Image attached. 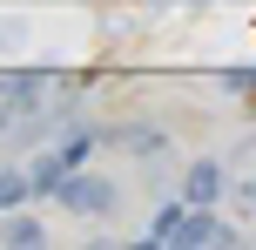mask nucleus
<instances>
[{
  "label": "nucleus",
  "instance_id": "1",
  "mask_svg": "<svg viewBox=\"0 0 256 250\" xmlns=\"http://www.w3.org/2000/svg\"><path fill=\"white\" fill-rule=\"evenodd\" d=\"M88 149H94V135H88V129H74L61 149H54V156H40V162H34V189H40V196H61V183L81 169V162H88Z\"/></svg>",
  "mask_w": 256,
  "mask_h": 250
},
{
  "label": "nucleus",
  "instance_id": "2",
  "mask_svg": "<svg viewBox=\"0 0 256 250\" xmlns=\"http://www.w3.org/2000/svg\"><path fill=\"white\" fill-rule=\"evenodd\" d=\"M54 203L74 210V216H108V210H115V183H108V176H68Z\"/></svg>",
  "mask_w": 256,
  "mask_h": 250
},
{
  "label": "nucleus",
  "instance_id": "3",
  "mask_svg": "<svg viewBox=\"0 0 256 250\" xmlns=\"http://www.w3.org/2000/svg\"><path fill=\"white\" fill-rule=\"evenodd\" d=\"M216 196H222V162H196L189 183H182V203H202V210H216Z\"/></svg>",
  "mask_w": 256,
  "mask_h": 250
},
{
  "label": "nucleus",
  "instance_id": "4",
  "mask_svg": "<svg viewBox=\"0 0 256 250\" xmlns=\"http://www.w3.org/2000/svg\"><path fill=\"white\" fill-rule=\"evenodd\" d=\"M230 189H236L243 203H256V135H250V142L230 156Z\"/></svg>",
  "mask_w": 256,
  "mask_h": 250
},
{
  "label": "nucleus",
  "instance_id": "5",
  "mask_svg": "<svg viewBox=\"0 0 256 250\" xmlns=\"http://www.w3.org/2000/svg\"><path fill=\"white\" fill-rule=\"evenodd\" d=\"M27 196H34V169H0V216L20 210Z\"/></svg>",
  "mask_w": 256,
  "mask_h": 250
},
{
  "label": "nucleus",
  "instance_id": "6",
  "mask_svg": "<svg viewBox=\"0 0 256 250\" xmlns=\"http://www.w3.org/2000/svg\"><path fill=\"white\" fill-rule=\"evenodd\" d=\"M0 237H7V250H34V243H40V223H34V216H14V210H7V230H0Z\"/></svg>",
  "mask_w": 256,
  "mask_h": 250
},
{
  "label": "nucleus",
  "instance_id": "7",
  "mask_svg": "<svg viewBox=\"0 0 256 250\" xmlns=\"http://www.w3.org/2000/svg\"><path fill=\"white\" fill-rule=\"evenodd\" d=\"M176 223H182V203H162V210H155V230H148V237H155V243H168V237H176Z\"/></svg>",
  "mask_w": 256,
  "mask_h": 250
},
{
  "label": "nucleus",
  "instance_id": "8",
  "mask_svg": "<svg viewBox=\"0 0 256 250\" xmlns=\"http://www.w3.org/2000/svg\"><path fill=\"white\" fill-rule=\"evenodd\" d=\"M222 88H230V95H250V88H256V68H230V75H222Z\"/></svg>",
  "mask_w": 256,
  "mask_h": 250
},
{
  "label": "nucleus",
  "instance_id": "9",
  "mask_svg": "<svg viewBox=\"0 0 256 250\" xmlns=\"http://www.w3.org/2000/svg\"><path fill=\"white\" fill-rule=\"evenodd\" d=\"M7 122H14V108H7V102H0V129H7Z\"/></svg>",
  "mask_w": 256,
  "mask_h": 250
}]
</instances>
